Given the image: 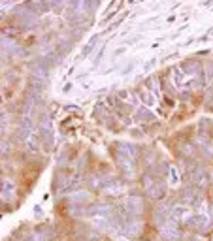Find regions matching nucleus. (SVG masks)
<instances>
[{
	"mask_svg": "<svg viewBox=\"0 0 213 241\" xmlns=\"http://www.w3.org/2000/svg\"><path fill=\"white\" fill-rule=\"evenodd\" d=\"M170 173H172V179H173L172 183H177V181H179V177H177V172H175V168H173V166L170 168Z\"/></svg>",
	"mask_w": 213,
	"mask_h": 241,
	"instance_id": "f257e3e1",
	"label": "nucleus"
}]
</instances>
